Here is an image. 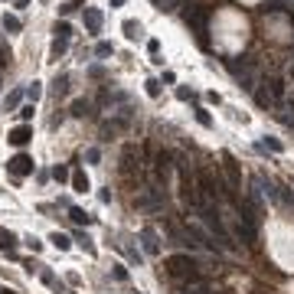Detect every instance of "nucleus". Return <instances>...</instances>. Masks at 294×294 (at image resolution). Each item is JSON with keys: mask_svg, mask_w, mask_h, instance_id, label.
Here are the masks:
<instances>
[{"mask_svg": "<svg viewBox=\"0 0 294 294\" xmlns=\"http://www.w3.org/2000/svg\"><path fill=\"white\" fill-rule=\"evenodd\" d=\"M65 88H69V76L62 72V76H56V82H53V92H56V95H65Z\"/></svg>", "mask_w": 294, "mask_h": 294, "instance_id": "nucleus-16", "label": "nucleus"}, {"mask_svg": "<svg viewBox=\"0 0 294 294\" xmlns=\"http://www.w3.org/2000/svg\"><path fill=\"white\" fill-rule=\"evenodd\" d=\"M62 53H65V39H53V59H59Z\"/></svg>", "mask_w": 294, "mask_h": 294, "instance_id": "nucleus-23", "label": "nucleus"}, {"mask_svg": "<svg viewBox=\"0 0 294 294\" xmlns=\"http://www.w3.org/2000/svg\"><path fill=\"white\" fill-rule=\"evenodd\" d=\"M78 245H82L88 255H95V245H92V239H88V235H78Z\"/></svg>", "mask_w": 294, "mask_h": 294, "instance_id": "nucleus-28", "label": "nucleus"}, {"mask_svg": "<svg viewBox=\"0 0 294 294\" xmlns=\"http://www.w3.org/2000/svg\"><path fill=\"white\" fill-rule=\"evenodd\" d=\"M121 3H124V0H111V7H121Z\"/></svg>", "mask_w": 294, "mask_h": 294, "instance_id": "nucleus-40", "label": "nucleus"}, {"mask_svg": "<svg viewBox=\"0 0 294 294\" xmlns=\"http://www.w3.org/2000/svg\"><path fill=\"white\" fill-rule=\"evenodd\" d=\"M196 121H199L203 128H209V124H213V118H209V111H206V108H196Z\"/></svg>", "mask_w": 294, "mask_h": 294, "instance_id": "nucleus-22", "label": "nucleus"}, {"mask_svg": "<svg viewBox=\"0 0 294 294\" xmlns=\"http://www.w3.org/2000/svg\"><path fill=\"white\" fill-rule=\"evenodd\" d=\"M20 92H10V95H7V111H10V108H17V105H20Z\"/></svg>", "mask_w": 294, "mask_h": 294, "instance_id": "nucleus-27", "label": "nucleus"}, {"mask_svg": "<svg viewBox=\"0 0 294 294\" xmlns=\"http://www.w3.org/2000/svg\"><path fill=\"white\" fill-rule=\"evenodd\" d=\"M69 216H72V222H78V226H88V222H92V216H88L85 209H72Z\"/></svg>", "mask_w": 294, "mask_h": 294, "instance_id": "nucleus-17", "label": "nucleus"}, {"mask_svg": "<svg viewBox=\"0 0 294 294\" xmlns=\"http://www.w3.org/2000/svg\"><path fill=\"white\" fill-rule=\"evenodd\" d=\"M147 95H151V98L160 95V82H154V78H151V82H147Z\"/></svg>", "mask_w": 294, "mask_h": 294, "instance_id": "nucleus-31", "label": "nucleus"}, {"mask_svg": "<svg viewBox=\"0 0 294 294\" xmlns=\"http://www.w3.org/2000/svg\"><path fill=\"white\" fill-rule=\"evenodd\" d=\"M174 3H176V0H154V7H157V10H174Z\"/></svg>", "mask_w": 294, "mask_h": 294, "instance_id": "nucleus-30", "label": "nucleus"}, {"mask_svg": "<svg viewBox=\"0 0 294 294\" xmlns=\"http://www.w3.org/2000/svg\"><path fill=\"white\" fill-rule=\"evenodd\" d=\"M85 160L88 163H98V151H95V147H92V151H85Z\"/></svg>", "mask_w": 294, "mask_h": 294, "instance_id": "nucleus-38", "label": "nucleus"}, {"mask_svg": "<svg viewBox=\"0 0 294 294\" xmlns=\"http://www.w3.org/2000/svg\"><path fill=\"white\" fill-rule=\"evenodd\" d=\"M180 294H213V291H209V284H203V281H186L183 288H180Z\"/></svg>", "mask_w": 294, "mask_h": 294, "instance_id": "nucleus-10", "label": "nucleus"}, {"mask_svg": "<svg viewBox=\"0 0 294 294\" xmlns=\"http://www.w3.org/2000/svg\"><path fill=\"white\" fill-rule=\"evenodd\" d=\"M95 53H98V56H111V53H115V46H111V43H98Z\"/></svg>", "mask_w": 294, "mask_h": 294, "instance_id": "nucleus-29", "label": "nucleus"}, {"mask_svg": "<svg viewBox=\"0 0 294 294\" xmlns=\"http://www.w3.org/2000/svg\"><path fill=\"white\" fill-rule=\"evenodd\" d=\"M26 95H30V101H36V98L43 95V88H39V82H33V85L26 88Z\"/></svg>", "mask_w": 294, "mask_h": 294, "instance_id": "nucleus-26", "label": "nucleus"}, {"mask_svg": "<svg viewBox=\"0 0 294 294\" xmlns=\"http://www.w3.org/2000/svg\"><path fill=\"white\" fill-rule=\"evenodd\" d=\"M82 20H85V30H88V33H101V23H105L101 10H95V7H85Z\"/></svg>", "mask_w": 294, "mask_h": 294, "instance_id": "nucleus-6", "label": "nucleus"}, {"mask_svg": "<svg viewBox=\"0 0 294 294\" xmlns=\"http://www.w3.org/2000/svg\"><path fill=\"white\" fill-rule=\"evenodd\" d=\"M33 167H36V163H33L30 154H17V157H10V160H7V170H10L13 176H26V174H33Z\"/></svg>", "mask_w": 294, "mask_h": 294, "instance_id": "nucleus-4", "label": "nucleus"}, {"mask_svg": "<svg viewBox=\"0 0 294 294\" xmlns=\"http://www.w3.org/2000/svg\"><path fill=\"white\" fill-rule=\"evenodd\" d=\"M26 245H30V249H33V252H39V249H43V242L36 239V235H30V239H26Z\"/></svg>", "mask_w": 294, "mask_h": 294, "instance_id": "nucleus-34", "label": "nucleus"}, {"mask_svg": "<svg viewBox=\"0 0 294 294\" xmlns=\"http://www.w3.org/2000/svg\"><path fill=\"white\" fill-rule=\"evenodd\" d=\"M157 176L167 183V176H170V154H157Z\"/></svg>", "mask_w": 294, "mask_h": 294, "instance_id": "nucleus-9", "label": "nucleus"}, {"mask_svg": "<svg viewBox=\"0 0 294 294\" xmlns=\"http://www.w3.org/2000/svg\"><path fill=\"white\" fill-rule=\"evenodd\" d=\"M30 137H33V128H26V124H20V128H13L10 134H7V141H10V144H17V147L30 144Z\"/></svg>", "mask_w": 294, "mask_h": 294, "instance_id": "nucleus-8", "label": "nucleus"}, {"mask_svg": "<svg viewBox=\"0 0 294 294\" xmlns=\"http://www.w3.org/2000/svg\"><path fill=\"white\" fill-rule=\"evenodd\" d=\"M39 278H43L46 284H56V274H53V272H39Z\"/></svg>", "mask_w": 294, "mask_h": 294, "instance_id": "nucleus-36", "label": "nucleus"}, {"mask_svg": "<svg viewBox=\"0 0 294 294\" xmlns=\"http://www.w3.org/2000/svg\"><path fill=\"white\" fill-rule=\"evenodd\" d=\"M137 33H141V26H137V23H134V20H124V36H128V39H137Z\"/></svg>", "mask_w": 294, "mask_h": 294, "instance_id": "nucleus-19", "label": "nucleus"}, {"mask_svg": "<svg viewBox=\"0 0 294 294\" xmlns=\"http://www.w3.org/2000/svg\"><path fill=\"white\" fill-rule=\"evenodd\" d=\"M167 268H170V274H176V278L199 281V261H196L193 255H170V258H167Z\"/></svg>", "mask_w": 294, "mask_h": 294, "instance_id": "nucleus-3", "label": "nucleus"}, {"mask_svg": "<svg viewBox=\"0 0 294 294\" xmlns=\"http://www.w3.org/2000/svg\"><path fill=\"white\" fill-rule=\"evenodd\" d=\"M20 17H13V13H3V30L7 33H20Z\"/></svg>", "mask_w": 294, "mask_h": 294, "instance_id": "nucleus-13", "label": "nucleus"}, {"mask_svg": "<svg viewBox=\"0 0 294 294\" xmlns=\"http://www.w3.org/2000/svg\"><path fill=\"white\" fill-rule=\"evenodd\" d=\"M141 245L147 255H160V239H157L154 229H141Z\"/></svg>", "mask_w": 294, "mask_h": 294, "instance_id": "nucleus-7", "label": "nucleus"}, {"mask_svg": "<svg viewBox=\"0 0 294 294\" xmlns=\"http://www.w3.org/2000/svg\"><path fill=\"white\" fill-rule=\"evenodd\" d=\"M33 111H36V108H33V101H30V105H23V108H20V118H23V121H30V118H33Z\"/></svg>", "mask_w": 294, "mask_h": 294, "instance_id": "nucleus-32", "label": "nucleus"}, {"mask_svg": "<svg viewBox=\"0 0 294 294\" xmlns=\"http://www.w3.org/2000/svg\"><path fill=\"white\" fill-rule=\"evenodd\" d=\"M53 33H56V39H69V36H72L69 23H56V26H53Z\"/></svg>", "mask_w": 294, "mask_h": 294, "instance_id": "nucleus-18", "label": "nucleus"}, {"mask_svg": "<svg viewBox=\"0 0 294 294\" xmlns=\"http://www.w3.org/2000/svg\"><path fill=\"white\" fill-rule=\"evenodd\" d=\"M49 242H53L59 252H65L69 245H72V242H69V235H62V232H53V235H49Z\"/></svg>", "mask_w": 294, "mask_h": 294, "instance_id": "nucleus-15", "label": "nucleus"}, {"mask_svg": "<svg viewBox=\"0 0 294 294\" xmlns=\"http://www.w3.org/2000/svg\"><path fill=\"white\" fill-rule=\"evenodd\" d=\"M261 147H268V151H281V141H278V137H265V144H261Z\"/></svg>", "mask_w": 294, "mask_h": 294, "instance_id": "nucleus-24", "label": "nucleus"}, {"mask_svg": "<svg viewBox=\"0 0 294 294\" xmlns=\"http://www.w3.org/2000/svg\"><path fill=\"white\" fill-rule=\"evenodd\" d=\"M72 190H76V193H85V190H88V176L82 174V170L72 174Z\"/></svg>", "mask_w": 294, "mask_h": 294, "instance_id": "nucleus-12", "label": "nucleus"}, {"mask_svg": "<svg viewBox=\"0 0 294 294\" xmlns=\"http://www.w3.org/2000/svg\"><path fill=\"white\" fill-rule=\"evenodd\" d=\"M222 170H226L229 190H239L242 186V174H239V163L232 160V154H222Z\"/></svg>", "mask_w": 294, "mask_h": 294, "instance_id": "nucleus-5", "label": "nucleus"}, {"mask_svg": "<svg viewBox=\"0 0 294 294\" xmlns=\"http://www.w3.org/2000/svg\"><path fill=\"white\" fill-rule=\"evenodd\" d=\"M88 76H95V78H101V76H105V69H101V65H92V69H88Z\"/></svg>", "mask_w": 294, "mask_h": 294, "instance_id": "nucleus-37", "label": "nucleus"}, {"mask_svg": "<svg viewBox=\"0 0 294 294\" xmlns=\"http://www.w3.org/2000/svg\"><path fill=\"white\" fill-rule=\"evenodd\" d=\"M13 245H17V235H13L10 229H0V249H7V252H10Z\"/></svg>", "mask_w": 294, "mask_h": 294, "instance_id": "nucleus-14", "label": "nucleus"}, {"mask_svg": "<svg viewBox=\"0 0 294 294\" xmlns=\"http://www.w3.org/2000/svg\"><path fill=\"white\" fill-rule=\"evenodd\" d=\"M88 111H92V105H88V101H76V105H72V115H76V118H85Z\"/></svg>", "mask_w": 294, "mask_h": 294, "instance_id": "nucleus-20", "label": "nucleus"}, {"mask_svg": "<svg viewBox=\"0 0 294 294\" xmlns=\"http://www.w3.org/2000/svg\"><path fill=\"white\" fill-rule=\"evenodd\" d=\"M111 274H115L118 281H124V278H128V268H124V265H111Z\"/></svg>", "mask_w": 294, "mask_h": 294, "instance_id": "nucleus-25", "label": "nucleus"}, {"mask_svg": "<svg viewBox=\"0 0 294 294\" xmlns=\"http://www.w3.org/2000/svg\"><path fill=\"white\" fill-rule=\"evenodd\" d=\"M183 20L190 30H196V36H199V43L206 46V30H209V7H199V3H190V7H183Z\"/></svg>", "mask_w": 294, "mask_h": 294, "instance_id": "nucleus-2", "label": "nucleus"}, {"mask_svg": "<svg viewBox=\"0 0 294 294\" xmlns=\"http://www.w3.org/2000/svg\"><path fill=\"white\" fill-rule=\"evenodd\" d=\"M199 216H203V222L209 226V232L219 239V245H222V249H235V245H232V235H229V229L222 226V213H219V206L206 203V206L199 209Z\"/></svg>", "mask_w": 294, "mask_h": 294, "instance_id": "nucleus-1", "label": "nucleus"}, {"mask_svg": "<svg viewBox=\"0 0 294 294\" xmlns=\"http://www.w3.org/2000/svg\"><path fill=\"white\" fill-rule=\"evenodd\" d=\"M17 7H30V0H17Z\"/></svg>", "mask_w": 294, "mask_h": 294, "instance_id": "nucleus-39", "label": "nucleus"}, {"mask_svg": "<svg viewBox=\"0 0 294 294\" xmlns=\"http://www.w3.org/2000/svg\"><path fill=\"white\" fill-rule=\"evenodd\" d=\"M176 98H180V101H190V98H193V92H190V88H183V85H180V88H176Z\"/></svg>", "mask_w": 294, "mask_h": 294, "instance_id": "nucleus-33", "label": "nucleus"}, {"mask_svg": "<svg viewBox=\"0 0 294 294\" xmlns=\"http://www.w3.org/2000/svg\"><path fill=\"white\" fill-rule=\"evenodd\" d=\"M53 180H56V183H65V180H69V170H65L62 163H59V167H53Z\"/></svg>", "mask_w": 294, "mask_h": 294, "instance_id": "nucleus-21", "label": "nucleus"}, {"mask_svg": "<svg viewBox=\"0 0 294 294\" xmlns=\"http://www.w3.org/2000/svg\"><path fill=\"white\" fill-rule=\"evenodd\" d=\"M0 294H17V291H10V288H3V291H0Z\"/></svg>", "mask_w": 294, "mask_h": 294, "instance_id": "nucleus-41", "label": "nucleus"}, {"mask_svg": "<svg viewBox=\"0 0 294 294\" xmlns=\"http://www.w3.org/2000/svg\"><path fill=\"white\" fill-rule=\"evenodd\" d=\"M78 7H82L78 0H69V3H65V7H62V13H72V10H78Z\"/></svg>", "mask_w": 294, "mask_h": 294, "instance_id": "nucleus-35", "label": "nucleus"}, {"mask_svg": "<svg viewBox=\"0 0 294 294\" xmlns=\"http://www.w3.org/2000/svg\"><path fill=\"white\" fill-rule=\"evenodd\" d=\"M265 85H268V95L274 98V105H281V98H284V85L278 82V78H268Z\"/></svg>", "mask_w": 294, "mask_h": 294, "instance_id": "nucleus-11", "label": "nucleus"}]
</instances>
